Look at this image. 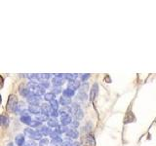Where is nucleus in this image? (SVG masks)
I'll return each mask as SVG.
<instances>
[{
    "label": "nucleus",
    "mask_w": 156,
    "mask_h": 146,
    "mask_svg": "<svg viewBox=\"0 0 156 146\" xmlns=\"http://www.w3.org/2000/svg\"><path fill=\"white\" fill-rule=\"evenodd\" d=\"M28 89L32 95H37V96H40V95H44L45 94V89L41 87L40 85H37V84H34L32 82H29L28 83Z\"/></svg>",
    "instance_id": "nucleus-1"
},
{
    "label": "nucleus",
    "mask_w": 156,
    "mask_h": 146,
    "mask_svg": "<svg viewBox=\"0 0 156 146\" xmlns=\"http://www.w3.org/2000/svg\"><path fill=\"white\" fill-rule=\"evenodd\" d=\"M24 134L28 136V137H30L31 139L39 140V141L42 139V136H43L40 131H34L32 129H25Z\"/></svg>",
    "instance_id": "nucleus-2"
},
{
    "label": "nucleus",
    "mask_w": 156,
    "mask_h": 146,
    "mask_svg": "<svg viewBox=\"0 0 156 146\" xmlns=\"http://www.w3.org/2000/svg\"><path fill=\"white\" fill-rule=\"evenodd\" d=\"M71 113H73V115H74V118L77 120V121H79L83 118V111H82V109L80 108V106H78L76 103H74L71 105Z\"/></svg>",
    "instance_id": "nucleus-3"
},
{
    "label": "nucleus",
    "mask_w": 156,
    "mask_h": 146,
    "mask_svg": "<svg viewBox=\"0 0 156 146\" xmlns=\"http://www.w3.org/2000/svg\"><path fill=\"white\" fill-rule=\"evenodd\" d=\"M40 96H37V95H34L30 94L28 98V101L29 102L30 105H36L38 106V104L40 103Z\"/></svg>",
    "instance_id": "nucleus-4"
},
{
    "label": "nucleus",
    "mask_w": 156,
    "mask_h": 146,
    "mask_svg": "<svg viewBox=\"0 0 156 146\" xmlns=\"http://www.w3.org/2000/svg\"><path fill=\"white\" fill-rule=\"evenodd\" d=\"M72 122H73L72 118H71V116L70 115L61 116V123H62V125H63V126H67V125L71 124Z\"/></svg>",
    "instance_id": "nucleus-5"
},
{
    "label": "nucleus",
    "mask_w": 156,
    "mask_h": 146,
    "mask_svg": "<svg viewBox=\"0 0 156 146\" xmlns=\"http://www.w3.org/2000/svg\"><path fill=\"white\" fill-rule=\"evenodd\" d=\"M17 104H18L17 99L15 98V95H10V98H9V99H8V103H7L8 107H9L11 110H13V108H14Z\"/></svg>",
    "instance_id": "nucleus-6"
},
{
    "label": "nucleus",
    "mask_w": 156,
    "mask_h": 146,
    "mask_svg": "<svg viewBox=\"0 0 156 146\" xmlns=\"http://www.w3.org/2000/svg\"><path fill=\"white\" fill-rule=\"evenodd\" d=\"M98 92H99V88H98L97 84H94L92 89H91V94H90V99L92 101H94V99H96V96L98 95Z\"/></svg>",
    "instance_id": "nucleus-7"
},
{
    "label": "nucleus",
    "mask_w": 156,
    "mask_h": 146,
    "mask_svg": "<svg viewBox=\"0 0 156 146\" xmlns=\"http://www.w3.org/2000/svg\"><path fill=\"white\" fill-rule=\"evenodd\" d=\"M66 136H68L69 138L71 139H76L77 137H78V132H77L75 129H68L67 131V133H66Z\"/></svg>",
    "instance_id": "nucleus-8"
},
{
    "label": "nucleus",
    "mask_w": 156,
    "mask_h": 146,
    "mask_svg": "<svg viewBox=\"0 0 156 146\" xmlns=\"http://www.w3.org/2000/svg\"><path fill=\"white\" fill-rule=\"evenodd\" d=\"M52 82H53V85L55 86V87H58V88H59V87H61L62 85H63V83H64V79L55 76V77L53 78Z\"/></svg>",
    "instance_id": "nucleus-9"
},
{
    "label": "nucleus",
    "mask_w": 156,
    "mask_h": 146,
    "mask_svg": "<svg viewBox=\"0 0 156 146\" xmlns=\"http://www.w3.org/2000/svg\"><path fill=\"white\" fill-rule=\"evenodd\" d=\"M95 138L92 134H88L86 136V139H85V146H95Z\"/></svg>",
    "instance_id": "nucleus-10"
},
{
    "label": "nucleus",
    "mask_w": 156,
    "mask_h": 146,
    "mask_svg": "<svg viewBox=\"0 0 156 146\" xmlns=\"http://www.w3.org/2000/svg\"><path fill=\"white\" fill-rule=\"evenodd\" d=\"M28 111L30 113H32V114L38 115V114L41 113V108H39V106H36V105H29Z\"/></svg>",
    "instance_id": "nucleus-11"
},
{
    "label": "nucleus",
    "mask_w": 156,
    "mask_h": 146,
    "mask_svg": "<svg viewBox=\"0 0 156 146\" xmlns=\"http://www.w3.org/2000/svg\"><path fill=\"white\" fill-rule=\"evenodd\" d=\"M70 102H71V100H70L69 98L64 96V95H62V98L60 99V103H61L63 107H64V106H68L70 104Z\"/></svg>",
    "instance_id": "nucleus-12"
},
{
    "label": "nucleus",
    "mask_w": 156,
    "mask_h": 146,
    "mask_svg": "<svg viewBox=\"0 0 156 146\" xmlns=\"http://www.w3.org/2000/svg\"><path fill=\"white\" fill-rule=\"evenodd\" d=\"M15 141H16V144L18 146H23L24 144V134H18L15 138Z\"/></svg>",
    "instance_id": "nucleus-13"
},
{
    "label": "nucleus",
    "mask_w": 156,
    "mask_h": 146,
    "mask_svg": "<svg viewBox=\"0 0 156 146\" xmlns=\"http://www.w3.org/2000/svg\"><path fill=\"white\" fill-rule=\"evenodd\" d=\"M80 87V82H78L77 80L75 81H71L68 83V89H71L73 91H75Z\"/></svg>",
    "instance_id": "nucleus-14"
},
{
    "label": "nucleus",
    "mask_w": 156,
    "mask_h": 146,
    "mask_svg": "<svg viewBox=\"0 0 156 146\" xmlns=\"http://www.w3.org/2000/svg\"><path fill=\"white\" fill-rule=\"evenodd\" d=\"M55 131L58 133H59V134H62V133H67L68 129L66 128V126H63V125H60L58 128H56Z\"/></svg>",
    "instance_id": "nucleus-15"
},
{
    "label": "nucleus",
    "mask_w": 156,
    "mask_h": 146,
    "mask_svg": "<svg viewBox=\"0 0 156 146\" xmlns=\"http://www.w3.org/2000/svg\"><path fill=\"white\" fill-rule=\"evenodd\" d=\"M48 126L51 127V128H58L60 126L59 123H58V120L56 118H51V119L48 120Z\"/></svg>",
    "instance_id": "nucleus-16"
},
{
    "label": "nucleus",
    "mask_w": 156,
    "mask_h": 146,
    "mask_svg": "<svg viewBox=\"0 0 156 146\" xmlns=\"http://www.w3.org/2000/svg\"><path fill=\"white\" fill-rule=\"evenodd\" d=\"M40 108H41V113H44V114H47V115L50 114V110H51V106L50 105L44 103V104H41Z\"/></svg>",
    "instance_id": "nucleus-17"
},
{
    "label": "nucleus",
    "mask_w": 156,
    "mask_h": 146,
    "mask_svg": "<svg viewBox=\"0 0 156 146\" xmlns=\"http://www.w3.org/2000/svg\"><path fill=\"white\" fill-rule=\"evenodd\" d=\"M36 120L39 121V122H45L47 121L48 122V115L47 114H44V113H40L38 115H36Z\"/></svg>",
    "instance_id": "nucleus-18"
},
{
    "label": "nucleus",
    "mask_w": 156,
    "mask_h": 146,
    "mask_svg": "<svg viewBox=\"0 0 156 146\" xmlns=\"http://www.w3.org/2000/svg\"><path fill=\"white\" fill-rule=\"evenodd\" d=\"M20 94H21L23 96H24V98H28L31 93L30 91H29V89L21 87V88H20Z\"/></svg>",
    "instance_id": "nucleus-19"
},
{
    "label": "nucleus",
    "mask_w": 156,
    "mask_h": 146,
    "mask_svg": "<svg viewBox=\"0 0 156 146\" xmlns=\"http://www.w3.org/2000/svg\"><path fill=\"white\" fill-rule=\"evenodd\" d=\"M55 98H56V95L54 93H47V94H45V95H44L45 100L50 101V102L53 101V100H55Z\"/></svg>",
    "instance_id": "nucleus-20"
},
{
    "label": "nucleus",
    "mask_w": 156,
    "mask_h": 146,
    "mask_svg": "<svg viewBox=\"0 0 156 146\" xmlns=\"http://www.w3.org/2000/svg\"><path fill=\"white\" fill-rule=\"evenodd\" d=\"M69 113H71V107L64 106L63 108H62L61 110H60V114H61V116H62V115H69Z\"/></svg>",
    "instance_id": "nucleus-21"
},
{
    "label": "nucleus",
    "mask_w": 156,
    "mask_h": 146,
    "mask_svg": "<svg viewBox=\"0 0 156 146\" xmlns=\"http://www.w3.org/2000/svg\"><path fill=\"white\" fill-rule=\"evenodd\" d=\"M21 123H24V124L29 125L32 120H31L30 116L28 114V115H23V116H21Z\"/></svg>",
    "instance_id": "nucleus-22"
},
{
    "label": "nucleus",
    "mask_w": 156,
    "mask_h": 146,
    "mask_svg": "<svg viewBox=\"0 0 156 146\" xmlns=\"http://www.w3.org/2000/svg\"><path fill=\"white\" fill-rule=\"evenodd\" d=\"M74 94H75V91H73V90H71V89H66L64 91H63V95L64 96H67V98H71V96H73L74 95Z\"/></svg>",
    "instance_id": "nucleus-23"
},
{
    "label": "nucleus",
    "mask_w": 156,
    "mask_h": 146,
    "mask_svg": "<svg viewBox=\"0 0 156 146\" xmlns=\"http://www.w3.org/2000/svg\"><path fill=\"white\" fill-rule=\"evenodd\" d=\"M40 132L42 133L43 136H50V133H51V129H49L48 127H41V129H40Z\"/></svg>",
    "instance_id": "nucleus-24"
},
{
    "label": "nucleus",
    "mask_w": 156,
    "mask_h": 146,
    "mask_svg": "<svg viewBox=\"0 0 156 146\" xmlns=\"http://www.w3.org/2000/svg\"><path fill=\"white\" fill-rule=\"evenodd\" d=\"M62 142H63V141H62V138H61L60 136H59V137H56V138H54V139H52V144H53L54 146L62 145Z\"/></svg>",
    "instance_id": "nucleus-25"
},
{
    "label": "nucleus",
    "mask_w": 156,
    "mask_h": 146,
    "mask_svg": "<svg viewBox=\"0 0 156 146\" xmlns=\"http://www.w3.org/2000/svg\"><path fill=\"white\" fill-rule=\"evenodd\" d=\"M77 74H66V80H68L69 82L71 81H75L77 78Z\"/></svg>",
    "instance_id": "nucleus-26"
},
{
    "label": "nucleus",
    "mask_w": 156,
    "mask_h": 146,
    "mask_svg": "<svg viewBox=\"0 0 156 146\" xmlns=\"http://www.w3.org/2000/svg\"><path fill=\"white\" fill-rule=\"evenodd\" d=\"M135 120L134 118V115H133L132 113H128L127 116L125 117V123H130V122H133Z\"/></svg>",
    "instance_id": "nucleus-27"
},
{
    "label": "nucleus",
    "mask_w": 156,
    "mask_h": 146,
    "mask_svg": "<svg viewBox=\"0 0 156 146\" xmlns=\"http://www.w3.org/2000/svg\"><path fill=\"white\" fill-rule=\"evenodd\" d=\"M28 126H30L31 128H37V127L41 126V122H39L37 120H32Z\"/></svg>",
    "instance_id": "nucleus-28"
},
{
    "label": "nucleus",
    "mask_w": 156,
    "mask_h": 146,
    "mask_svg": "<svg viewBox=\"0 0 156 146\" xmlns=\"http://www.w3.org/2000/svg\"><path fill=\"white\" fill-rule=\"evenodd\" d=\"M50 106L52 109H55V110H58L59 109V101L58 100H53V101L50 102Z\"/></svg>",
    "instance_id": "nucleus-29"
},
{
    "label": "nucleus",
    "mask_w": 156,
    "mask_h": 146,
    "mask_svg": "<svg viewBox=\"0 0 156 146\" xmlns=\"http://www.w3.org/2000/svg\"><path fill=\"white\" fill-rule=\"evenodd\" d=\"M1 125L2 126H8L9 125V119L4 115L1 116Z\"/></svg>",
    "instance_id": "nucleus-30"
},
{
    "label": "nucleus",
    "mask_w": 156,
    "mask_h": 146,
    "mask_svg": "<svg viewBox=\"0 0 156 146\" xmlns=\"http://www.w3.org/2000/svg\"><path fill=\"white\" fill-rule=\"evenodd\" d=\"M60 112H58V110H55V109H52L51 108V110H50V115L52 116L53 118H57L58 116H59Z\"/></svg>",
    "instance_id": "nucleus-31"
},
{
    "label": "nucleus",
    "mask_w": 156,
    "mask_h": 146,
    "mask_svg": "<svg viewBox=\"0 0 156 146\" xmlns=\"http://www.w3.org/2000/svg\"><path fill=\"white\" fill-rule=\"evenodd\" d=\"M78 98H79L81 100H86L87 99V95L86 93H80V94H78Z\"/></svg>",
    "instance_id": "nucleus-32"
},
{
    "label": "nucleus",
    "mask_w": 156,
    "mask_h": 146,
    "mask_svg": "<svg viewBox=\"0 0 156 146\" xmlns=\"http://www.w3.org/2000/svg\"><path fill=\"white\" fill-rule=\"evenodd\" d=\"M40 86H41V87H43L44 89H46V88H49L50 84H49L48 81H41V82H40Z\"/></svg>",
    "instance_id": "nucleus-33"
},
{
    "label": "nucleus",
    "mask_w": 156,
    "mask_h": 146,
    "mask_svg": "<svg viewBox=\"0 0 156 146\" xmlns=\"http://www.w3.org/2000/svg\"><path fill=\"white\" fill-rule=\"evenodd\" d=\"M49 143V140L47 139V138H42L40 141H39V144L41 146H44V145H47Z\"/></svg>",
    "instance_id": "nucleus-34"
},
{
    "label": "nucleus",
    "mask_w": 156,
    "mask_h": 146,
    "mask_svg": "<svg viewBox=\"0 0 156 146\" xmlns=\"http://www.w3.org/2000/svg\"><path fill=\"white\" fill-rule=\"evenodd\" d=\"M89 78H90V74H84V75H82L81 80H82V81H86L87 79H89Z\"/></svg>",
    "instance_id": "nucleus-35"
},
{
    "label": "nucleus",
    "mask_w": 156,
    "mask_h": 146,
    "mask_svg": "<svg viewBox=\"0 0 156 146\" xmlns=\"http://www.w3.org/2000/svg\"><path fill=\"white\" fill-rule=\"evenodd\" d=\"M24 146H37V144L35 142H32V141H28L24 144Z\"/></svg>",
    "instance_id": "nucleus-36"
},
{
    "label": "nucleus",
    "mask_w": 156,
    "mask_h": 146,
    "mask_svg": "<svg viewBox=\"0 0 156 146\" xmlns=\"http://www.w3.org/2000/svg\"><path fill=\"white\" fill-rule=\"evenodd\" d=\"M71 124H72V126H73V129H74V128H76V127L79 126V122H78L77 120H75V121H73V122L71 123Z\"/></svg>",
    "instance_id": "nucleus-37"
},
{
    "label": "nucleus",
    "mask_w": 156,
    "mask_h": 146,
    "mask_svg": "<svg viewBox=\"0 0 156 146\" xmlns=\"http://www.w3.org/2000/svg\"><path fill=\"white\" fill-rule=\"evenodd\" d=\"M54 90H56V91H54V92H52V93H54V94H59V93H61V89L60 88H54Z\"/></svg>",
    "instance_id": "nucleus-38"
},
{
    "label": "nucleus",
    "mask_w": 156,
    "mask_h": 146,
    "mask_svg": "<svg viewBox=\"0 0 156 146\" xmlns=\"http://www.w3.org/2000/svg\"><path fill=\"white\" fill-rule=\"evenodd\" d=\"M8 146H13V144H12V143H9V144H8Z\"/></svg>",
    "instance_id": "nucleus-39"
}]
</instances>
